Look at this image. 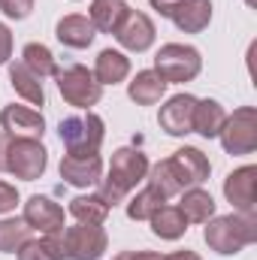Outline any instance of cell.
Listing matches in <instances>:
<instances>
[{
	"instance_id": "603a6c76",
	"label": "cell",
	"mask_w": 257,
	"mask_h": 260,
	"mask_svg": "<svg viewBox=\"0 0 257 260\" xmlns=\"http://www.w3.org/2000/svg\"><path fill=\"white\" fill-rule=\"evenodd\" d=\"M224 118H227V112H224V106L218 100H212V97L197 100V109H194V133H200L206 139H215L221 133V127H224Z\"/></svg>"
},
{
	"instance_id": "484cf974",
	"label": "cell",
	"mask_w": 257,
	"mask_h": 260,
	"mask_svg": "<svg viewBox=\"0 0 257 260\" xmlns=\"http://www.w3.org/2000/svg\"><path fill=\"white\" fill-rule=\"evenodd\" d=\"M127 203V218L130 221H148L160 206H167V197L160 194L157 188H151V185H145L139 194H133Z\"/></svg>"
},
{
	"instance_id": "44dd1931",
	"label": "cell",
	"mask_w": 257,
	"mask_h": 260,
	"mask_svg": "<svg viewBox=\"0 0 257 260\" xmlns=\"http://www.w3.org/2000/svg\"><path fill=\"white\" fill-rule=\"evenodd\" d=\"M91 73H94V79L100 85H118V82H124L130 76V58L124 52H118V49H103L97 55Z\"/></svg>"
},
{
	"instance_id": "7402d4cb",
	"label": "cell",
	"mask_w": 257,
	"mask_h": 260,
	"mask_svg": "<svg viewBox=\"0 0 257 260\" xmlns=\"http://www.w3.org/2000/svg\"><path fill=\"white\" fill-rule=\"evenodd\" d=\"M148 224H151V233L157 239H167V242H176V239H182L188 233V218L182 215L179 206H160L148 218Z\"/></svg>"
},
{
	"instance_id": "4316f807",
	"label": "cell",
	"mask_w": 257,
	"mask_h": 260,
	"mask_svg": "<svg viewBox=\"0 0 257 260\" xmlns=\"http://www.w3.org/2000/svg\"><path fill=\"white\" fill-rule=\"evenodd\" d=\"M21 64L27 67L34 76H40V79L55 76V70H58V61H55L52 49L43 46V43H27V46L21 49Z\"/></svg>"
},
{
	"instance_id": "d6986e66",
	"label": "cell",
	"mask_w": 257,
	"mask_h": 260,
	"mask_svg": "<svg viewBox=\"0 0 257 260\" xmlns=\"http://www.w3.org/2000/svg\"><path fill=\"white\" fill-rule=\"evenodd\" d=\"M9 85L15 88V94L21 100H27L30 106H46V91H43V79L34 76L21 61H9Z\"/></svg>"
},
{
	"instance_id": "ba28073f",
	"label": "cell",
	"mask_w": 257,
	"mask_h": 260,
	"mask_svg": "<svg viewBox=\"0 0 257 260\" xmlns=\"http://www.w3.org/2000/svg\"><path fill=\"white\" fill-rule=\"evenodd\" d=\"M221 145L227 154H254L257 151V109L254 106H239L233 115L224 118V127L218 133Z\"/></svg>"
},
{
	"instance_id": "4dcf8cb0",
	"label": "cell",
	"mask_w": 257,
	"mask_h": 260,
	"mask_svg": "<svg viewBox=\"0 0 257 260\" xmlns=\"http://www.w3.org/2000/svg\"><path fill=\"white\" fill-rule=\"evenodd\" d=\"M15 206H18V191H15V185H9V182H0V215L12 212Z\"/></svg>"
},
{
	"instance_id": "8fae6325",
	"label": "cell",
	"mask_w": 257,
	"mask_h": 260,
	"mask_svg": "<svg viewBox=\"0 0 257 260\" xmlns=\"http://www.w3.org/2000/svg\"><path fill=\"white\" fill-rule=\"evenodd\" d=\"M0 127L6 130L9 136H15V139H43V133H46V118H43V112L34 109V106L9 103V106H3V112H0Z\"/></svg>"
},
{
	"instance_id": "52a82bcc",
	"label": "cell",
	"mask_w": 257,
	"mask_h": 260,
	"mask_svg": "<svg viewBox=\"0 0 257 260\" xmlns=\"http://www.w3.org/2000/svg\"><path fill=\"white\" fill-rule=\"evenodd\" d=\"M49 167V151L40 139H9L6 148V173L21 182H37Z\"/></svg>"
},
{
	"instance_id": "8992f818",
	"label": "cell",
	"mask_w": 257,
	"mask_h": 260,
	"mask_svg": "<svg viewBox=\"0 0 257 260\" xmlns=\"http://www.w3.org/2000/svg\"><path fill=\"white\" fill-rule=\"evenodd\" d=\"M61 142L70 154H91L100 151L103 139H106V124L97 112H85V115H70L58 124Z\"/></svg>"
},
{
	"instance_id": "ffe728a7",
	"label": "cell",
	"mask_w": 257,
	"mask_h": 260,
	"mask_svg": "<svg viewBox=\"0 0 257 260\" xmlns=\"http://www.w3.org/2000/svg\"><path fill=\"white\" fill-rule=\"evenodd\" d=\"M127 12H130L127 0H91L88 18H91L94 30H100V34H115V30L121 27V21L127 18Z\"/></svg>"
},
{
	"instance_id": "ac0fdd59",
	"label": "cell",
	"mask_w": 257,
	"mask_h": 260,
	"mask_svg": "<svg viewBox=\"0 0 257 260\" xmlns=\"http://www.w3.org/2000/svg\"><path fill=\"white\" fill-rule=\"evenodd\" d=\"M167 88H170V85H167L154 70H139V73L127 82V97L136 106H154V103L164 100Z\"/></svg>"
},
{
	"instance_id": "2e32d148",
	"label": "cell",
	"mask_w": 257,
	"mask_h": 260,
	"mask_svg": "<svg viewBox=\"0 0 257 260\" xmlns=\"http://www.w3.org/2000/svg\"><path fill=\"white\" fill-rule=\"evenodd\" d=\"M170 18L182 34H203L212 21V0H179Z\"/></svg>"
},
{
	"instance_id": "9c48e42d",
	"label": "cell",
	"mask_w": 257,
	"mask_h": 260,
	"mask_svg": "<svg viewBox=\"0 0 257 260\" xmlns=\"http://www.w3.org/2000/svg\"><path fill=\"white\" fill-rule=\"evenodd\" d=\"M167 164H170V170H173V176H176V182H179L182 191L200 188L209 179V173H212L209 157L200 148H194V145H185V148L173 151V157H167Z\"/></svg>"
},
{
	"instance_id": "3957f363",
	"label": "cell",
	"mask_w": 257,
	"mask_h": 260,
	"mask_svg": "<svg viewBox=\"0 0 257 260\" xmlns=\"http://www.w3.org/2000/svg\"><path fill=\"white\" fill-rule=\"evenodd\" d=\"M203 70V58L194 46L185 43H167L157 49L154 55V73L167 82V85H185L194 82Z\"/></svg>"
},
{
	"instance_id": "5bb4252c",
	"label": "cell",
	"mask_w": 257,
	"mask_h": 260,
	"mask_svg": "<svg viewBox=\"0 0 257 260\" xmlns=\"http://www.w3.org/2000/svg\"><path fill=\"white\" fill-rule=\"evenodd\" d=\"M30 230H37L40 236H49V233H58L64 230V209L52 200V197H43V194H34L27 197L24 203V215Z\"/></svg>"
},
{
	"instance_id": "9a60e30c",
	"label": "cell",
	"mask_w": 257,
	"mask_h": 260,
	"mask_svg": "<svg viewBox=\"0 0 257 260\" xmlns=\"http://www.w3.org/2000/svg\"><path fill=\"white\" fill-rule=\"evenodd\" d=\"M154 37H157L154 21H151L145 12H136V9H130L127 18L121 21V27L115 30V40L121 43V49L136 52V55L148 52V49L154 46Z\"/></svg>"
},
{
	"instance_id": "836d02e7",
	"label": "cell",
	"mask_w": 257,
	"mask_h": 260,
	"mask_svg": "<svg viewBox=\"0 0 257 260\" xmlns=\"http://www.w3.org/2000/svg\"><path fill=\"white\" fill-rule=\"evenodd\" d=\"M9 133L6 130H0V173H6V148H9Z\"/></svg>"
},
{
	"instance_id": "f546056e",
	"label": "cell",
	"mask_w": 257,
	"mask_h": 260,
	"mask_svg": "<svg viewBox=\"0 0 257 260\" xmlns=\"http://www.w3.org/2000/svg\"><path fill=\"white\" fill-rule=\"evenodd\" d=\"M0 12H3L6 18L21 21V18H27V15L34 12V0H0Z\"/></svg>"
},
{
	"instance_id": "e0dca14e",
	"label": "cell",
	"mask_w": 257,
	"mask_h": 260,
	"mask_svg": "<svg viewBox=\"0 0 257 260\" xmlns=\"http://www.w3.org/2000/svg\"><path fill=\"white\" fill-rule=\"evenodd\" d=\"M55 37H58V43L67 46V49H88V46L94 43L97 30H94V24H91L88 15L73 12V15H64V18L55 24Z\"/></svg>"
},
{
	"instance_id": "1f68e13d",
	"label": "cell",
	"mask_w": 257,
	"mask_h": 260,
	"mask_svg": "<svg viewBox=\"0 0 257 260\" xmlns=\"http://www.w3.org/2000/svg\"><path fill=\"white\" fill-rule=\"evenodd\" d=\"M9 58H12V30L0 21V67L9 64Z\"/></svg>"
},
{
	"instance_id": "d590c367",
	"label": "cell",
	"mask_w": 257,
	"mask_h": 260,
	"mask_svg": "<svg viewBox=\"0 0 257 260\" xmlns=\"http://www.w3.org/2000/svg\"><path fill=\"white\" fill-rule=\"evenodd\" d=\"M133 260H164V254H157V251H133Z\"/></svg>"
},
{
	"instance_id": "f1b7e54d",
	"label": "cell",
	"mask_w": 257,
	"mask_h": 260,
	"mask_svg": "<svg viewBox=\"0 0 257 260\" xmlns=\"http://www.w3.org/2000/svg\"><path fill=\"white\" fill-rule=\"evenodd\" d=\"M18 260H61L55 245L49 242V236H40V239H27L18 251H15Z\"/></svg>"
},
{
	"instance_id": "277c9868",
	"label": "cell",
	"mask_w": 257,
	"mask_h": 260,
	"mask_svg": "<svg viewBox=\"0 0 257 260\" xmlns=\"http://www.w3.org/2000/svg\"><path fill=\"white\" fill-rule=\"evenodd\" d=\"M61 260H100L109 248V236L103 224H76L58 230Z\"/></svg>"
},
{
	"instance_id": "6da1fadb",
	"label": "cell",
	"mask_w": 257,
	"mask_h": 260,
	"mask_svg": "<svg viewBox=\"0 0 257 260\" xmlns=\"http://www.w3.org/2000/svg\"><path fill=\"white\" fill-rule=\"evenodd\" d=\"M148 154L139 151V148H115L112 151V160H109V170H106V179H100V191L109 206H118L130 197V191H136L139 182H145L148 176Z\"/></svg>"
},
{
	"instance_id": "7a4b0ae2",
	"label": "cell",
	"mask_w": 257,
	"mask_h": 260,
	"mask_svg": "<svg viewBox=\"0 0 257 260\" xmlns=\"http://www.w3.org/2000/svg\"><path fill=\"white\" fill-rule=\"evenodd\" d=\"M203 242L221 254V257H233L242 248L257 242V215H242V212H230V215H215L206 221L203 230Z\"/></svg>"
},
{
	"instance_id": "d6a6232c",
	"label": "cell",
	"mask_w": 257,
	"mask_h": 260,
	"mask_svg": "<svg viewBox=\"0 0 257 260\" xmlns=\"http://www.w3.org/2000/svg\"><path fill=\"white\" fill-rule=\"evenodd\" d=\"M148 3H151V9H154V12H160V15H167V18H170V12L176 9V3H179V0H148Z\"/></svg>"
},
{
	"instance_id": "4fadbf2b",
	"label": "cell",
	"mask_w": 257,
	"mask_h": 260,
	"mask_svg": "<svg viewBox=\"0 0 257 260\" xmlns=\"http://www.w3.org/2000/svg\"><path fill=\"white\" fill-rule=\"evenodd\" d=\"M194 109H197L194 94H176L160 106L157 124L170 136H188V133H194Z\"/></svg>"
},
{
	"instance_id": "74e56055",
	"label": "cell",
	"mask_w": 257,
	"mask_h": 260,
	"mask_svg": "<svg viewBox=\"0 0 257 260\" xmlns=\"http://www.w3.org/2000/svg\"><path fill=\"white\" fill-rule=\"evenodd\" d=\"M245 3H248V6H254V0H245Z\"/></svg>"
},
{
	"instance_id": "cb8c5ba5",
	"label": "cell",
	"mask_w": 257,
	"mask_h": 260,
	"mask_svg": "<svg viewBox=\"0 0 257 260\" xmlns=\"http://www.w3.org/2000/svg\"><path fill=\"white\" fill-rule=\"evenodd\" d=\"M109 212H112V206L100 194H79L70 200V215L79 224H103L109 218Z\"/></svg>"
},
{
	"instance_id": "e575fe53",
	"label": "cell",
	"mask_w": 257,
	"mask_h": 260,
	"mask_svg": "<svg viewBox=\"0 0 257 260\" xmlns=\"http://www.w3.org/2000/svg\"><path fill=\"white\" fill-rule=\"evenodd\" d=\"M164 260H203L197 251L185 248V251H173V254H164Z\"/></svg>"
},
{
	"instance_id": "8d00e7d4",
	"label": "cell",
	"mask_w": 257,
	"mask_h": 260,
	"mask_svg": "<svg viewBox=\"0 0 257 260\" xmlns=\"http://www.w3.org/2000/svg\"><path fill=\"white\" fill-rule=\"evenodd\" d=\"M112 260H133V251H118Z\"/></svg>"
},
{
	"instance_id": "7c38bea8",
	"label": "cell",
	"mask_w": 257,
	"mask_h": 260,
	"mask_svg": "<svg viewBox=\"0 0 257 260\" xmlns=\"http://www.w3.org/2000/svg\"><path fill=\"white\" fill-rule=\"evenodd\" d=\"M58 170H61V179L67 185H73V188H94L103 179V157L97 151H91V154H70L67 151L61 157Z\"/></svg>"
},
{
	"instance_id": "d4e9b609",
	"label": "cell",
	"mask_w": 257,
	"mask_h": 260,
	"mask_svg": "<svg viewBox=\"0 0 257 260\" xmlns=\"http://www.w3.org/2000/svg\"><path fill=\"white\" fill-rule=\"evenodd\" d=\"M179 209H182V215L188 218V224H206L209 218H215V200H212L209 191H203V185L182 191Z\"/></svg>"
},
{
	"instance_id": "30bf717a",
	"label": "cell",
	"mask_w": 257,
	"mask_h": 260,
	"mask_svg": "<svg viewBox=\"0 0 257 260\" xmlns=\"http://www.w3.org/2000/svg\"><path fill=\"white\" fill-rule=\"evenodd\" d=\"M224 197L233 206V212L257 215V167L254 164H245V167L233 170L224 179Z\"/></svg>"
},
{
	"instance_id": "5b68a950",
	"label": "cell",
	"mask_w": 257,
	"mask_h": 260,
	"mask_svg": "<svg viewBox=\"0 0 257 260\" xmlns=\"http://www.w3.org/2000/svg\"><path fill=\"white\" fill-rule=\"evenodd\" d=\"M55 82H58V91L70 106L76 109H91L100 103L103 97V85L94 79V73L82 64H67L55 70Z\"/></svg>"
},
{
	"instance_id": "83f0119b",
	"label": "cell",
	"mask_w": 257,
	"mask_h": 260,
	"mask_svg": "<svg viewBox=\"0 0 257 260\" xmlns=\"http://www.w3.org/2000/svg\"><path fill=\"white\" fill-rule=\"evenodd\" d=\"M30 227L24 218H3L0 221V254H15L27 239H30Z\"/></svg>"
}]
</instances>
